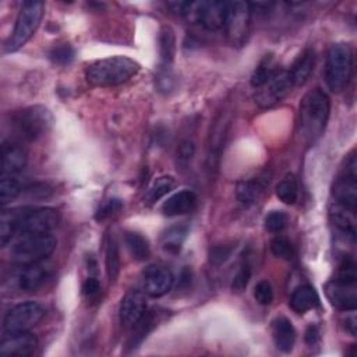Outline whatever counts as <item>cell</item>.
Here are the masks:
<instances>
[{"label":"cell","mask_w":357,"mask_h":357,"mask_svg":"<svg viewBox=\"0 0 357 357\" xmlns=\"http://www.w3.org/2000/svg\"><path fill=\"white\" fill-rule=\"evenodd\" d=\"M331 112V99L321 88L308 91L298 109V135L305 145L314 144L325 131Z\"/></svg>","instance_id":"obj_1"},{"label":"cell","mask_w":357,"mask_h":357,"mask_svg":"<svg viewBox=\"0 0 357 357\" xmlns=\"http://www.w3.org/2000/svg\"><path fill=\"white\" fill-rule=\"evenodd\" d=\"M139 71V64L126 56H113L93 61L85 71L86 81L95 86L119 85Z\"/></svg>","instance_id":"obj_2"},{"label":"cell","mask_w":357,"mask_h":357,"mask_svg":"<svg viewBox=\"0 0 357 357\" xmlns=\"http://www.w3.org/2000/svg\"><path fill=\"white\" fill-rule=\"evenodd\" d=\"M353 73V52L347 43H335L329 47L325 64V78L331 91H342Z\"/></svg>","instance_id":"obj_3"},{"label":"cell","mask_w":357,"mask_h":357,"mask_svg":"<svg viewBox=\"0 0 357 357\" xmlns=\"http://www.w3.org/2000/svg\"><path fill=\"white\" fill-rule=\"evenodd\" d=\"M57 241L50 233L22 234V237L11 248L13 262L21 265H32L47 258L56 250Z\"/></svg>","instance_id":"obj_4"},{"label":"cell","mask_w":357,"mask_h":357,"mask_svg":"<svg viewBox=\"0 0 357 357\" xmlns=\"http://www.w3.org/2000/svg\"><path fill=\"white\" fill-rule=\"evenodd\" d=\"M45 14V3L25 1L15 20V26L8 40L6 42V52H17L21 49L36 32L42 17Z\"/></svg>","instance_id":"obj_5"},{"label":"cell","mask_w":357,"mask_h":357,"mask_svg":"<svg viewBox=\"0 0 357 357\" xmlns=\"http://www.w3.org/2000/svg\"><path fill=\"white\" fill-rule=\"evenodd\" d=\"M13 121L25 139L36 141L52 128L53 116L45 106L35 105L14 113Z\"/></svg>","instance_id":"obj_6"},{"label":"cell","mask_w":357,"mask_h":357,"mask_svg":"<svg viewBox=\"0 0 357 357\" xmlns=\"http://www.w3.org/2000/svg\"><path fill=\"white\" fill-rule=\"evenodd\" d=\"M251 8L245 1H227L223 29L233 46H241L250 32Z\"/></svg>","instance_id":"obj_7"},{"label":"cell","mask_w":357,"mask_h":357,"mask_svg":"<svg viewBox=\"0 0 357 357\" xmlns=\"http://www.w3.org/2000/svg\"><path fill=\"white\" fill-rule=\"evenodd\" d=\"M45 315V308L36 301H25L13 307L4 317L3 326L7 333L22 332L35 326Z\"/></svg>","instance_id":"obj_8"},{"label":"cell","mask_w":357,"mask_h":357,"mask_svg":"<svg viewBox=\"0 0 357 357\" xmlns=\"http://www.w3.org/2000/svg\"><path fill=\"white\" fill-rule=\"evenodd\" d=\"M289 70H278L276 74L255 92V102L261 107H269L284 99L294 88Z\"/></svg>","instance_id":"obj_9"},{"label":"cell","mask_w":357,"mask_h":357,"mask_svg":"<svg viewBox=\"0 0 357 357\" xmlns=\"http://www.w3.org/2000/svg\"><path fill=\"white\" fill-rule=\"evenodd\" d=\"M59 215L57 211L53 208H38V209H28L25 213L21 225L20 231L21 234H43L49 233L52 229L57 226Z\"/></svg>","instance_id":"obj_10"},{"label":"cell","mask_w":357,"mask_h":357,"mask_svg":"<svg viewBox=\"0 0 357 357\" xmlns=\"http://www.w3.org/2000/svg\"><path fill=\"white\" fill-rule=\"evenodd\" d=\"M174 278L169 268L162 265H149L142 273V286L148 296L160 297L173 286Z\"/></svg>","instance_id":"obj_11"},{"label":"cell","mask_w":357,"mask_h":357,"mask_svg":"<svg viewBox=\"0 0 357 357\" xmlns=\"http://www.w3.org/2000/svg\"><path fill=\"white\" fill-rule=\"evenodd\" d=\"M146 312V297L145 293L132 289L121 300L119 308V318L123 326H134Z\"/></svg>","instance_id":"obj_12"},{"label":"cell","mask_w":357,"mask_h":357,"mask_svg":"<svg viewBox=\"0 0 357 357\" xmlns=\"http://www.w3.org/2000/svg\"><path fill=\"white\" fill-rule=\"evenodd\" d=\"M38 347V339L28 331L11 332L0 343L3 356H31Z\"/></svg>","instance_id":"obj_13"},{"label":"cell","mask_w":357,"mask_h":357,"mask_svg":"<svg viewBox=\"0 0 357 357\" xmlns=\"http://www.w3.org/2000/svg\"><path fill=\"white\" fill-rule=\"evenodd\" d=\"M47 279V271L38 265H21V268L13 275V284L20 291H36Z\"/></svg>","instance_id":"obj_14"},{"label":"cell","mask_w":357,"mask_h":357,"mask_svg":"<svg viewBox=\"0 0 357 357\" xmlns=\"http://www.w3.org/2000/svg\"><path fill=\"white\" fill-rule=\"evenodd\" d=\"M326 296L331 304L343 311H354L356 310V284H349L333 279L326 284Z\"/></svg>","instance_id":"obj_15"},{"label":"cell","mask_w":357,"mask_h":357,"mask_svg":"<svg viewBox=\"0 0 357 357\" xmlns=\"http://www.w3.org/2000/svg\"><path fill=\"white\" fill-rule=\"evenodd\" d=\"M229 124H230V120L226 116H220L212 128V132L209 135L208 158H206V165H208L209 172H212L218 167V163H219V159L222 155V149L225 146V139L227 135Z\"/></svg>","instance_id":"obj_16"},{"label":"cell","mask_w":357,"mask_h":357,"mask_svg":"<svg viewBox=\"0 0 357 357\" xmlns=\"http://www.w3.org/2000/svg\"><path fill=\"white\" fill-rule=\"evenodd\" d=\"M26 165V153L17 144H4L1 149V176H17Z\"/></svg>","instance_id":"obj_17"},{"label":"cell","mask_w":357,"mask_h":357,"mask_svg":"<svg viewBox=\"0 0 357 357\" xmlns=\"http://www.w3.org/2000/svg\"><path fill=\"white\" fill-rule=\"evenodd\" d=\"M272 337L276 347L283 353H290L296 342V329L286 317H276L272 322Z\"/></svg>","instance_id":"obj_18"},{"label":"cell","mask_w":357,"mask_h":357,"mask_svg":"<svg viewBox=\"0 0 357 357\" xmlns=\"http://www.w3.org/2000/svg\"><path fill=\"white\" fill-rule=\"evenodd\" d=\"M28 212V208H13L1 212L0 218V243L6 247L15 233L20 231V225Z\"/></svg>","instance_id":"obj_19"},{"label":"cell","mask_w":357,"mask_h":357,"mask_svg":"<svg viewBox=\"0 0 357 357\" xmlns=\"http://www.w3.org/2000/svg\"><path fill=\"white\" fill-rule=\"evenodd\" d=\"M197 202V195L190 190H181L169 197L163 205L162 212L166 216H177L190 212Z\"/></svg>","instance_id":"obj_20"},{"label":"cell","mask_w":357,"mask_h":357,"mask_svg":"<svg viewBox=\"0 0 357 357\" xmlns=\"http://www.w3.org/2000/svg\"><path fill=\"white\" fill-rule=\"evenodd\" d=\"M314 64H315V54L312 49H305L298 54L293 66L289 68L296 86L303 85L310 78L314 70Z\"/></svg>","instance_id":"obj_21"},{"label":"cell","mask_w":357,"mask_h":357,"mask_svg":"<svg viewBox=\"0 0 357 357\" xmlns=\"http://www.w3.org/2000/svg\"><path fill=\"white\" fill-rule=\"evenodd\" d=\"M268 183L269 180L266 177H255V178L240 181L236 190L237 199L244 205H251L257 202Z\"/></svg>","instance_id":"obj_22"},{"label":"cell","mask_w":357,"mask_h":357,"mask_svg":"<svg viewBox=\"0 0 357 357\" xmlns=\"http://www.w3.org/2000/svg\"><path fill=\"white\" fill-rule=\"evenodd\" d=\"M318 301H319V297L315 289L310 284H303L293 291L289 304L294 312L304 314L308 310L314 308L318 304Z\"/></svg>","instance_id":"obj_23"},{"label":"cell","mask_w":357,"mask_h":357,"mask_svg":"<svg viewBox=\"0 0 357 357\" xmlns=\"http://www.w3.org/2000/svg\"><path fill=\"white\" fill-rule=\"evenodd\" d=\"M187 237V226L185 225H174L170 226L160 237V245L165 251L170 254L180 252L183 243Z\"/></svg>","instance_id":"obj_24"},{"label":"cell","mask_w":357,"mask_h":357,"mask_svg":"<svg viewBox=\"0 0 357 357\" xmlns=\"http://www.w3.org/2000/svg\"><path fill=\"white\" fill-rule=\"evenodd\" d=\"M124 243L135 261H145L151 255V247L146 237L137 231H127L124 234Z\"/></svg>","instance_id":"obj_25"},{"label":"cell","mask_w":357,"mask_h":357,"mask_svg":"<svg viewBox=\"0 0 357 357\" xmlns=\"http://www.w3.org/2000/svg\"><path fill=\"white\" fill-rule=\"evenodd\" d=\"M278 71V66L275 61V57L272 54H266L259 64L257 66V68L254 70L252 75H251V85L258 89L262 85H265Z\"/></svg>","instance_id":"obj_26"},{"label":"cell","mask_w":357,"mask_h":357,"mask_svg":"<svg viewBox=\"0 0 357 357\" xmlns=\"http://www.w3.org/2000/svg\"><path fill=\"white\" fill-rule=\"evenodd\" d=\"M159 47H160V59L162 67H170L176 54V38L172 28L165 26L160 31L159 38Z\"/></svg>","instance_id":"obj_27"},{"label":"cell","mask_w":357,"mask_h":357,"mask_svg":"<svg viewBox=\"0 0 357 357\" xmlns=\"http://www.w3.org/2000/svg\"><path fill=\"white\" fill-rule=\"evenodd\" d=\"M106 272L110 282H114L120 273V252H119V244L113 234L109 236L107 247H106Z\"/></svg>","instance_id":"obj_28"},{"label":"cell","mask_w":357,"mask_h":357,"mask_svg":"<svg viewBox=\"0 0 357 357\" xmlns=\"http://www.w3.org/2000/svg\"><path fill=\"white\" fill-rule=\"evenodd\" d=\"M276 197L286 205H293L298 197V187L297 181L293 174H286L278 184H276Z\"/></svg>","instance_id":"obj_29"},{"label":"cell","mask_w":357,"mask_h":357,"mask_svg":"<svg viewBox=\"0 0 357 357\" xmlns=\"http://www.w3.org/2000/svg\"><path fill=\"white\" fill-rule=\"evenodd\" d=\"M174 178L172 176H162L153 181V184L149 187L145 201L146 204L152 205L158 202L160 198H163L167 192H170L174 188Z\"/></svg>","instance_id":"obj_30"},{"label":"cell","mask_w":357,"mask_h":357,"mask_svg":"<svg viewBox=\"0 0 357 357\" xmlns=\"http://www.w3.org/2000/svg\"><path fill=\"white\" fill-rule=\"evenodd\" d=\"M22 187L21 183L17 180L15 176H1L0 178V202L3 205L8 204L11 199H14L20 192Z\"/></svg>","instance_id":"obj_31"},{"label":"cell","mask_w":357,"mask_h":357,"mask_svg":"<svg viewBox=\"0 0 357 357\" xmlns=\"http://www.w3.org/2000/svg\"><path fill=\"white\" fill-rule=\"evenodd\" d=\"M271 251L276 258L290 261L294 257V247L284 236H276L271 241Z\"/></svg>","instance_id":"obj_32"},{"label":"cell","mask_w":357,"mask_h":357,"mask_svg":"<svg viewBox=\"0 0 357 357\" xmlns=\"http://www.w3.org/2000/svg\"><path fill=\"white\" fill-rule=\"evenodd\" d=\"M289 216L283 211H271L265 219L264 226L269 233H280L287 227Z\"/></svg>","instance_id":"obj_33"},{"label":"cell","mask_w":357,"mask_h":357,"mask_svg":"<svg viewBox=\"0 0 357 357\" xmlns=\"http://www.w3.org/2000/svg\"><path fill=\"white\" fill-rule=\"evenodd\" d=\"M336 280L343 282V283H349V284H356L357 276H356V262L351 257H344L339 265V271H337V278Z\"/></svg>","instance_id":"obj_34"},{"label":"cell","mask_w":357,"mask_h":357,"mask_svg":"<svg viewBox=\"0 0 357 357\" xmlns=\"http://www.w3.org/2000/svg\"><path fill=\"white\" fill-rule=\"evenodd\" d=\"M195 155V144L192 139H183L178 146H177V151H176V160H177V165L184 169L190 165L191 159L194 158Z\"/></svg>","instance_id":"obj_35"},{"label":"cell","mask_w":357,"mask_h":357,"mask_svg":"<svg viewBox=\"0 0 357 357\" xmlns=\"http://www.w3.org/2000/svg\"><path fill=\"white\" fill-rule=\"evenodd\" d=\"M254 298L261 305H269L273 301V289L268 280H259L254 287Z\"/></svg>","instance_id":"obj_36"},{"label":"cell","mask_w":357,"mask_h":357,"mask_svg":"<svg viewBox=\"0 0 357 357\" xmlns=\"http://www.w3.org/2000/svg\"><path fill=\"white\" fill-rule=\"evenodd\" d=\"M123 208V202L119 198H109L106 199L98 209L96 212V219L98 220H103L107 219L113 215H116L120 209Z\"/></svg>","instance_id":"obj_37"},{"label":"cell","mask_w":357,"mask_h":357,"mask_svg":"<svg viewBox=\"0 0 357 357\" xmlns=\"http://www.w3.org/2000/svg\"><path fill=\"white\" fill-rule=\"evenodd\" d=\"M74 57V50L68 43L54 46L50 52V59L57 64H68Z\"/></svg>","instance_id":"obj_38"},{"label":"cell","mask_w":357,"mask_h":357,"mask_svg":"<svg viewBox=\"0 0 357 357\" xmlns=\"http://www.w3.org/2000/svg\"><path fill=\"white\" fill-rule=\"evenodd\" d=\"M82 294L88 301H98L100 296V283L96 278H88L82 283Z\"/></svg>","instance_id":"obj_39"},{"label":"cell","mask_w":357,"mask_h":357,"mask_svg":"<svg viewBox=\"0 0 357 357\" xmlns=\"http://www.w3.org/2000/svg\"><path fill=\"white\" fill-rule=\"evenodd\" d=\"M250 276H251L250 268H248V266H241V268L238 269V272H237V273L234 275V278H233L231 290H233V291H237V293L243 291V290L247 287L248 282H250Z\"/></svg>","instance_id":"obj_40"},{"label":"cell","mask_w":357,"mask_h":357,"mask_svg":"<svg viewBox=\"0 0 357 357\" xmlns=\"http://www.w3.org/2000/svg\"><path fill=\"white\" fill-rule=\"evenodd\" d=\"M231 254V248L227 245H215L209 251V261L213 265L223 264Z\"/></svg>","instance_id":"obj_41"},{"label":"cell","mask_w":357,"mask_h":357,"mask_svg":"<svg viewBox=\"0 0 357 357\" xmlns=\"http://www.w3.org/2000/svg\"><path fill=\"white\" fill-rule=\"evenodd\" d=\"M305 342L310 346H314L319 342V331L315 325H310L305 331Z\"/></svg>","instance_id":"obj_42"}]
</instances>
